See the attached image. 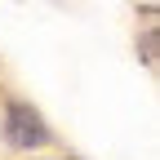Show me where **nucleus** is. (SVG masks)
<instances>
[{
  "label": "nucleus",
  "instance_id": "f257e3e1",
  "mask_svg": "<svg viewBox=\"0 0 160 160\" xmlns=\"http://www.w3.org/2000/svg\"><path fill=\"white\" fill-rule=\"evenodd\" d=\"M5 138L13 147H40L49 138V129H45V120H40L27 102H9L5 107Z\"/></svg>",
  "mask_w": 160,
  "mask_h": 160
}]
</instances>
